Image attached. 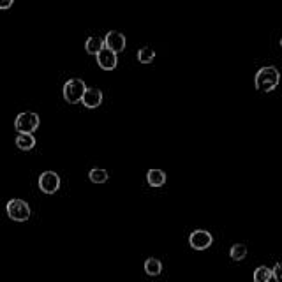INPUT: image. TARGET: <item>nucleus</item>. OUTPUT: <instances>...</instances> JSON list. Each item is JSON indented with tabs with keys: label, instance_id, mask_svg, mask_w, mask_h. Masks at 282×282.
Here are the masks:
<instances>
[{
	"label": "nucleus",
	"instance_id": "f257e3e1",
	"mask_svg": "<svg viewBox=\"0 0 282 282\" xmlns=\"http://www.w3.org/2000/svg\"><path fill=\"white\" fill-rule=\"evenodd\" d=\"M279 81H281V72L275 65H265L256 72L254 85L259 92H272L277 89Z\"/></svg>",
	"mask_w": 282,
	"mask_h": 282
},
{
	"label": "nucleus",
	"instance_id": "f03ea898",
	"mask_svg": "<svg viewBox=\"0 0 282 282\" xmlns=\"http://www.w3.org/2000/svg\"><path fill=\"white\" fill-rule=\"evenodd\" d=\"M85 90H87V85H85L83 80L80 78H71V80L65 81L63 85V99L69 104H78L81 102L85 95Z\"/></svg>",
	"mask_w": 282,
	"mask_h": 282
},
{
	"label": "nucleus",
	"instance_id": "7ed1b4c3",
	"mask_svg": "<svg viewBox=\"0 0 282 282\" xmlns=\"http://www.w3.org/2000/svg\"><path fill=\"white\" fill-rule=\"evenodd\" d=\"M39 124H41V120L34 111H23L14 120V127H16L18 134H34L39 129Z\"/></svg>",
	"mask_w": 282,
	"mask_h": 282
},
{
	"label": "nucleus",
	"instance_id": "20e7f679",
	"mask_svg": "<svg viewBox=\"0 0 282 282\" xmlns=\"http://www.w3.org/2000/svg\"><path fill=\"white\" fill-rule=\"evenodd\" d=\"M5 212H7L9 219L16 220V222H25V220L30 219V207L29 203L23 201V199H11L5 205Z\"/></svg>",
	"mask_w": 282,
	"mask_h": 282
},
{
	"label": "nucleus",
	"instance_id": "39448f33",
	"mask_svg": "<svg viewBox=\"0 0 282 282\" xmlns=\"http://www.w3.org/2000/svg\"><path fill=\"white\" fill-rule=\"evenodd\" d=\"M189 244L194 251H205V249H208L214 244V236L207 229H196V231L190 233Z\"/></svg>",
	"mask_w": 282,
	"mask_h": 282
},
{
	"label": "nucleus",
	"instance_id": "423d86ee",
	"mask_svg": "<svg viewBox=\"0 0 282 282\" xmlns=\"http://www.w3.org/2000/svg\"><path fill=\"white\" fill-rule=\"evenodd\" d=\"M102 41H104L106 50L113 51L115 55L120 53V51H124V48H125V35H124L122 32H118V30H110V32L104 35Z\"/></svg>",
	"mask_w": 282,
	"mask_h": 282
},
{
	"label": "nucleus",
	"instance_id": "0eeeda50",
	"mask_svg": "<svg viewBox=\"0 0 282 282\" xmlns=\"http://www.w3.org/2000/svg\"><path fill=\"white\" fill-rule=\"evenodd\" d=\"M60 187V177L55 171H44L39 177V189L44 194H55Z\"/></svg>",
	"mask_w": 282,
	"mask_h": 282
},
{
	"label": "nucleus",
	"instance_id": "6e6552de",
	"mask_svg": "<svg viewBox=\"0 0 282 282\" xmlns=\"http://www.w3.org/2000/svg\"><path fill=\"white\" fill-rule=\"evenodd\" d=\"M85 108L89 110H94V108H99L102 102V92L99 89H87L85 90V95L81 99Z\"/></svg>",
	"mask_w": 282,
	"mask_h": 282
},
{
	"label": "nucleus",
	"instance_id": "1a4fd4ad",
	"mask_svg": "<svg viewBox=\"0 0 282 282\" xmlns=\"http://www.w3.org/2000/svg\"><path fill=\"white\" fill-rule=\"evenodd\" d=\"M97 63H99V67L104 69V71H113V69L117 67L118 59H117V55H115L113 51L106 50V48H104V50L97 55Z\"/></svg>",
	"mask_w": 282,
	"mask_h": 282
},
{
	"label": "nucleus",
	"instance_id": "9d476101",
	"mask_svg": "<svg viewBox=\"0 0 282 282\" xmlns=\"http://www.w3.org/2000/svg\"><path fill=\"white\" fill-rule=\"evenodd\" d=\"M147 182L150 187H162L166 184V173L162 169H150L147 173Z\"/></svg>",
	"mask_w": 282,
	"mask_h": 282
},
{
	"label": "nucleus",
	"instance_id": "9b49d317",
	"mask_svg": "<svg viewBox=\"0 0 282 282\" xmlns=\"http://www.w3.org/2000/svg\"><path fill=\"white\" fill-rule=\"evenodd\" d=\"M85 50L89 55H99L102 50H104V41L101 37H89L85 42Z\"/></svg>",
	"mask_w": 282,
	"mask_h": 282
},
{
	"label": "nucleus",
	"instance_id": "f8f14e48",
	"mask_svg": "<svg viewBox=\"0 0 282 282\" xmlns=\"http://www.w3.org/2000/svg\"><path fill=\"white\" fill-rule=\"evenodd\" d=\"M16 147L20 150L27 152V150H32L35 147V138L34 134H18L16 138Z\"/></svg>",
	"mask_w": 282,
	"mask_h": 282
},
{
	"label": "nucleus",
	"instance_id": "ddd939ff",
	"mask_svg": "<svg viewBox=\"0 0 282 282\" xmlns=\"http://www.w3.org/2000/svg\"><path fill=\"white\" fill-rule=\"evenodd\" d=\"M145 272L148 275H152V277H156V275H159L162 272V263L159 259H156V257H148L145 261Z\"/></svg>",
	"mask_w": 282,
	"mask_h": 282
},
{
	"label": "nucleus",
	"instance_id": "4468645a",
	"mask_svg": "<svg viewBox=\"0 0 282 282\" xmlns=\"http://www.w3.org/2000/svg\"><path fill=\"white\" fill-rule=\"evenodd\" d=\"M272 281V268L261 265L254 270V282H270Z\"/></svg>",
	"mask_w": 282,
	"mask_h": 282
},
{
	"label": "nucleus",
	"instance_id": "2eb2a0df",
	"mask_svg": "<svg viewBox=\"0 0 282 282\" xmlns=\"http://www.w3.org/2000/svg\"><path fill=\"white\" fill-rule=\"evenodd\" d=\"M89 178L94 182V184H104V182H108V171L106 169H101V168H94L90 169L89 173Z\"/></svg>",
	"mask_w": 282,
	"mask_h": 282
},
{
	"label": "nucleus",
	"instance_id": "dca6fc26",
	"mask_svg": "<svg viewBox=\"0 0 282 282\" xmlns=\"http://www.w3.org/2000/svg\"><path fill=\"white\" fill-rule=\"evenodd\" d=\"M229 256H231V259H235V261H242V259H245V256H247V245L235 244L231 247V251H229Z\"/></svg>",
	"mask_w": 282,
	"mask_h": 282
},
{
	"label": "nucleus",
	"instance_id": "f3484780",
	"mask_svg": "<svg viewBox=\"0 0 282 282\" xmlns=\"http://www.w3.org/2000/svg\"><path fill=\"white\" fill-rule=\"evenodd\" d=\"M154 59H156V51L152 50L150 46H145L138 51V60L141 63H150Z\"/></svg>",
	"mask_w": 282,
	"mask_h": 282
},
{
	"label": "nucleus",
	"instance_id": "a211bd4d",
	"mask_svg": "<svg viewBox=\"0 0 282 282\" xmlns=\"http://www.w3.org/2000/svg\"><path fill=\"white\" fill-rule=\"evenodd\" d=\"M272 279L282 282V263H275V266L272 268Z\"/></svg>",
	"mask_w": 282,
	"mask_h": 282
},
{
	"label": "nucleus",
	"instance_id": "6ab92c4d",
	"mask_svg": "<svg viewBox=\"0 0 282 282\" xmlns=\"http://www.w3.org/2000/svg\"><path fill=\"white\" fill-rule=\"evenodd\" d=\"M13 4V0H0V9H9Z\"/></svg>",
	"mask_w": 282,
	"mask_h": 282
},
{
	"label": "nucleus",
	"instance_id": "aec40b11",
	"mask_svg": "<svg viewBox=\"0 0 282 282\" xmlns=\"http://www.w3.org/2000/svg\"><path fill=\"white\" fill-rule=\"evenodd\" d=\"M281 46H282V39H281Z\"/></svg>",
	"mask_w": 282,
	"mask_h": 282
}]
</instances>
